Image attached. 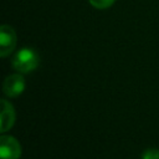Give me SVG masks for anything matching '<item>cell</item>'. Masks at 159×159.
<instances>
[{
  "label": "cell",
  "mask_w": 159,
  "mask_h": 159,
  "mask_svg": "<svg viewBox=\"0 0 159 159\" xmlns=\"http://www.w3.org/2000/svg\"><path fill=\"white\" fill-rule=\"evenodd\" d=\"M88 1H89V4H91L93 7L102 10V9H108V7H111L116 0H88Z\"/></svg>",
  "instance_id": "obj_6"
},
{
  "label": "cell",
  "mask_w": 159,
  "mask_h": 159,
  "mask_svg": "<svg viewBox=\"0 0 159 159\" xmlns=\"http://www.w3.org/2000/svg\"><path fill=\"white\" fill-rule=\"evenodd\" d=\"M142 159H159V148H148L142 153Z\"/></svg>",
  "instance_id": "obj_7"
},
{
  "label": "cell",
  "mask_w": 159,
  "mask_h": 159,
  "mask_svg": "<svg viewBox=\"0 0 159 159\" xmlns=\"http://www.w3.org/2000/svg\"><path fill=\"white\" fill-rule=\"evenodd\" d=\"M1 159H19L21 157V145L19 140L11 135L0 137Z\"/></svg>",
  "instance_id": "obj_2"
},
{
  "label": "cell",
  "mask_w": 159,
  "mask_h": 159,
  "mask_svg": "<svg viewBox=\"0 0 159 159\" xmlns=\"http://www.w3.org/2000/svg\"><path fill=\"white\" fill-rule=\"evenodd\" d=\"M40 63L39 55L32 48H21L12 57V67L20 73H29L34 71Z\"/></svg>",
  "instance_id": "obj_1"
},
{
  "label": "cell",
  "mask_w": 159,
  "mask_h": 159,
  "mask_svg": "<svg viewBox=\"0 0 159 159\" xmlns=\"http://www.w3.org/2000/svg\"><path fill=\"white\" fill-rule=\"evenodd\" d=\"M16 46V32L9 25H1L0 27V56H9Z\"/></svg>",
  "instance_id": "obj_3"
},
{
  "label": "cell",
  "mask_w": 159,
  "mask_h": 159,
  "mask_svg": "<svg viewBox=\"0 0 159 159\" xmlns=\"http://www.w3.org/2000/svg\"><path fill=\"white\" fill-rule=\"evenodd\" d=\"M15 109L12 104L6 101L1 99V112H0V132H7L15 123Z\"/></svg>",
  "instance_id": "obj_5"
},
{
  "label": "cell",
  "mask_w": 159,
  "mask_h": 159,
  "mask_svg": "<svg viewBox=\"0 0 159 159\" xmlns=\"http://www.w3.org/2000/svg\"><path fill=\"white\" fill-rule=\"evenodd\" d=\"M25 89V78L20 73L10 75L2 83V92L7 97H17Z\"/></svg>",
  "instance_id": "obj_4"
}]
</instances>
